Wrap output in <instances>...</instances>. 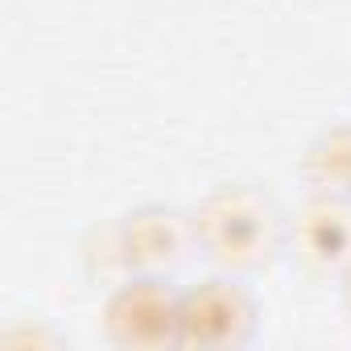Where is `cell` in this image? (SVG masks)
<instances>
[{
    "label": "cell",
    "instance_id": "6da1fadb",
    "mask_svg": "<svg viewBox=\"0 0 351 351\" xmlns=\"http://www.w3.org/2000/svg\"><path fill=\"white\" fill-rule=\"evenodd\" d=\"M195 236L207 244V252L219 265L256 269L273 256V248L281 240V223L265 195H256L248 186H223L203 203V211L195 219Z\"/></svg>",
    "mask_w": 351,
    "mask_h": 351
},
{
    "label": "cell",
    "instance_id": "7a4b0ae2",
    "mask_svg": "<svg viewBox=\"0 0 351 351\" xmlns=\"http://www.w3.org/2000/svg\"><path fill=\"white\" fill-rule=\"evenodd\" d=\"M182 298L153 273L120 285L108 302V335L120 347H165L178 343Z\"/></svg>",
    "mask_w": 351,
    "mask_h": 351
},
{
    "label": "cell",
    "instance_id": "3957f363",
    "mask_svg": "<svg viewBox=\"0 0 351 351\" xmlns=\"http://www.w3.org/2000/svg\"><path fill=\"white\" fill-rule=\"evenodd\" d=\"M252 335V302L232 281H203L182 293V330L186 347H236Z\"/></svg>",
    "mask_w": 351,
    "mask_h": 351
},
{
    "label": "cell",
    "instance_id": "277c9868",
    "mask_svg": "<svg viewBox=\"0 0 351 351\" xmlns=\"http://www.w3.org/2000/svg\"><path fill=\"white\" fill-rule=\"evenodd\" d=\"M293 244L310 269H347L351 265V207L339 199H314L293 223Z\"/></svg>",
    "mask_w": 351,
    "mask_h": 351
},
{
    "label": "cell",
    "instance_id": "5b68a950",
    "mask_svg": "<svg viewBox=\"0 0 351 351\" xmlns=\"http://www.w3.org/2000/svg\"><path fill=\"white\" fill-rule=\"evenodd\" d=\"M182 248H186L182 215H173L165 207H149V211L128 215V223L120 232L124 265L136 269V273H161V269H169L173 261L182 256Z\"/></svg>",
    "mask_w": 351,
    "mask_h": 351
},
{
    "label": "cell",
    "instance_id": "8992f818",
    "mask_svg": "<svg viewBox=\"0 0 351 351\" xmlns=\"http://www.w3.org/2000/svg\"><path fill=\"white\" fill-rule=\"evenodd\" d=\"M310 169L326 182L351 186V132H335L330 141H322L310 157Z\"/></svg>",
    "mask_w": 351,
    "mask_h": 351
},
{
    "label": "cell",
    "instance_id": "52a82bcc",
    "mask_svg": "<svg viewBox=\"0 0 351 351\" xmlns=\"http://www.w3.org/2000/svg\"><path fill=\"white\" fill-rule=\"evenodd\" d=\"M347 306H351V265H347Z\"/></svg>",
    "mask_w": 351,
    "mask_h": 351
}]
</instances>
